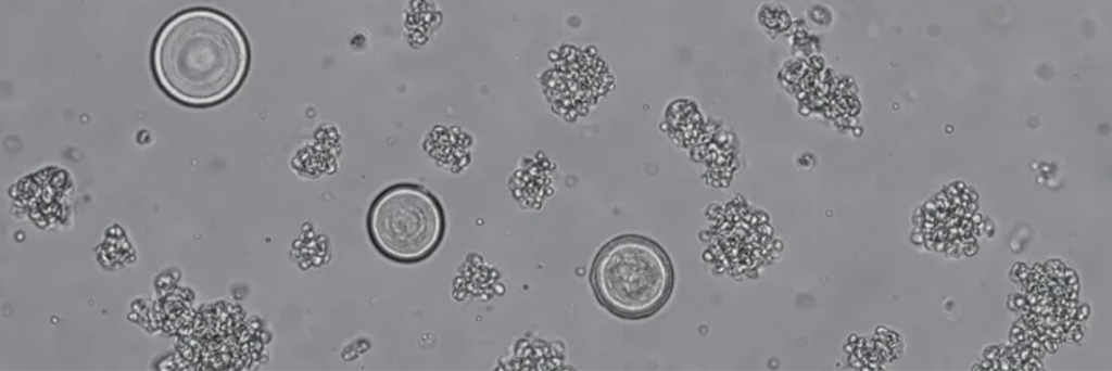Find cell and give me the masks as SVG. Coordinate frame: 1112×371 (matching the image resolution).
<instances>
[{
    "label": "cell",
    "instance_id": "cell-1",
    "mask_svg": "<svg viewBox=\"0 0 1112 371\" xmlns=\"http://www.w3.org/2000/svg\"><path fill=\"white\" fill-rule=\"evenodd\" d=\"M153 63L161 85L174 98L194 105L213 104L232 94L245 78L250 48L230 17L191 10L162 28Z\"/></svg>",
    "mask_w": 1112,
    "mask_h": 371
},
{
    "label": "cell",
    "instance_id": "cell-2",
    "mask_svg": "<svg viewBox=\"0 0 1112 371\" xmlns=\"http://www.w3.org/2000/svg\"><path fill=\"white\" fill-rule=\"evenodd\" d=\"M591 284L597 300L626 319L652 316L668 300L673 268L655 241L636 234L610 240L596 254Z\"/></svg>",
    "mask_w": 1112,
    "mask_h": 371
},
{
    "label": "cell",
    "instance_id": "cell-3",
    "mask_svg": "<svg viewBox=\"0 0 1112 371\" xmlns=\"http://www.w3.org/2000/svg\"><path fill=\"white\" fill-rule=\"evenodd\" d=\"M367 229L381 255L400 264H416L440 245L445 231L444 210L424 187L397 183L374 200Z\"/></svg>",
    "mask_w": 1112,
    "mask_h": 371
}]
</instances>
